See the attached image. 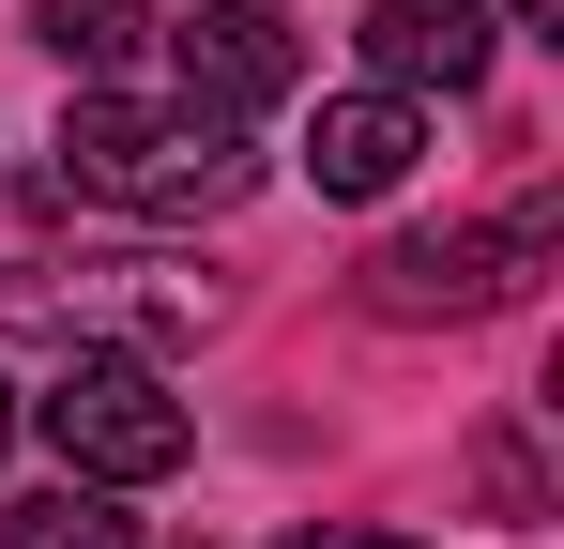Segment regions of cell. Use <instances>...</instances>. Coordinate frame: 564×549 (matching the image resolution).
<instances>
[{
	"mask_svg": "<svg viewBox=\"0 0 564 549\" xmlns=\"http://www.w3.org/2000/svg\"><path fill=\"white\" fill-rule=\"evenodd\" d=\"M290 549H412V535H336V519H305Z\"/></svg>",
	"mask_w": 564,
	"mask_h": 549,
	"instance_id": "obj_10",
	"label": "cell"
},
{
	"mask_svg": "<svg viewBox=\"0 0 564 549\" xmlns=\"http://www.w3.org/2000/svg\"><path fill=\"white\" fill-rule=\"evenodd\" d=\"M488 46H503V15L488 0H367V92H473L488 77Z\"/></svg>",
	"mask_w": 564,
	"mask_h": 549,
	"instance_id": "obj_5",
	"label": "cell"
},
{
	"mask_svg": "<svg viewBox=\"0 0 564 549\" xmlns=\"http://www.w3.org/2000/svg\"><path fill=\"white\" fill-rule=\"evenodd\" d=\"M15 428H31V397H15V366H0V458H15Z\"/></svg>",
	"mask_w": 564,
	"mask_h": 549,
	"instance_id": "obj_11",
	"label": "cell"
},
{
	"mask_svg": "<svg viewBox=\"0 0 564 549\" xmlns=\"http://www.w3.org/2000/svg\"><path fill=\"white\" fill-rule=\"evenodd\" d=\"M550 198H519L503 229H397L367 260V305L381 321H488V305H519L534 290V260H550Z\"/></svg>",
	"mask_w": 564,
	"mask_h": 549,
	"instance_id": "obj_3",
	"label": "cell"
},
{
	"mask_svg": "<svg viewBox=\"0 0 564 549\" xmlns=\"http://www.w3.org/2000/svg\"><path fill=\"white\" fill-rule=\"evenodd\" d=\"M0 549H138V519H122V488L62 473V488H15L0 504Z\"/></svg>",
	"mask_w": 564,
	"mask_h": 549,
	"instance_id": "obj_7",
	"label": "cell"
},
{
	"mask_svg": "<svg viewBox=\"0 0 564 549\" xmlns=\"http://www.w3.org/2000/svg\"><path fill=\"white\" fill-rule=\"evenodd\" d=\"M62 198L184 229V214L260 198V138H245L229 107H184V92H169V107H153V92H93V107L62 122Z\"/></svg>",
	"mask_w": 564,
	"mask_h": 549,
	"instance_id": "obj_1",
	"label": "cell"
},
{
	"mask_svg": "<svg viewBox=\"0 0 564 549\" xmlns=\"http://www.w3.org/2000/svg\"><path fill=\"white\" fill-rule=\"evenodd\" d=\"M503 15H519V31H564V0H503Z\"/></svg>",
	"mask_w": 564,
	"mask_h": 549,
	"instance_id": "obj_12",
	"label": "cell"
},
{
	"mask_svg": "<svg viewBox=\"0 0 564 549\" xmlns=\"http://www.w3.org/2000/svg\"><path fill=\"white\" fill-rule=\"evenodd\" d=\"M153 15H169V0H31V46L77 62V77H107L122 46H153Z\"/></svg>",
	"mask_w": 564,
	"mask_h": 549,
	"instance_id": "obj_8",
	"label": "cell"
},
{
	"mask_svg": "<svg viewBox=\"0 0 564 549\" xmlns=\"http://www.w3.org/2000/svg\"><path fill=\"white\" fill-rule=\"evenodd\" d=\"M473 488H488V519H534V504H550V473H534L519 428H488V443H473Z\"/></svg>",
	"mask_w": 564,
	"mask_h": 549,
	"instance_id": "obj_9",
	"label": "cell"
},
{
	"mask_svg": "<svg viewBox=\"0 0 564 549\" xmlns=\"http://www.w3.org/2000/svg\"><path fill=\"white\" fill-rule=\"evenodd\" d=\"M31 428L62 443V473H93V488H153V473H184V397L153 381L138 352H77L46 397H31Z\"/></svg>",
	"mask_w": 564,
	"mask_h": 549,
	"instance_id": "obj_2",
	"label": "cell"
},
{
	"mask_svg": "<svg viewBox=\"0 0 564 549\" xmlns=\"http://www.w3.org/2000/svg\"><path fill=\"white\" fill-rule=\"evenodd\" d=\"M153 46H169V77H184V107H275L290 77H305V31H290V0H169L153 15Z\"/></svg>",
	"mask_w": 564,
	"mask_h": 549,
	"instance_id": "obj_4",
	"label": "cell"
},
{
	"mask_svg": "<svg viewBox=\"0 0 564 549\" xmlns=\"http://www.w3.org/2000/svg\"><path fill=\"white\" fill-rule=\"evenodd\" d=\"M412 153H427V107H412V92H336V107L305 122V183H321V198H397Z\"/></svg>",
	"mask_w": 564,
	"mask_h": 549,
	"instance_id": "obj_6",
	"label": "cell"
}]
</instances>
